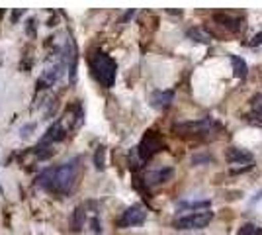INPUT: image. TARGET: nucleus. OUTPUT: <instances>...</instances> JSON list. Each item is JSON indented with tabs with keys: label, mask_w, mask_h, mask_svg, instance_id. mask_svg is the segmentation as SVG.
Returning a JSON list of instances; mask_svg holds the SVG:
<instances>
[{
	"label": "nucleus",
	"mask_w": 262,
	"mask_h": 235,
	"mask_svg": "<svg viewBox=\"0 0 262 235\" xmlns=\"http://www.w3.org/2000/svg\"><path fill=\"white\" fill-rule=\"evenodd\" d=\"M237 235H262V227L256 224H243Z\"/></svg>",
	"instance_id": "obj_15"
},
{
	"label": "nucleus",
	"mask_w": 262,
	"mask_h": 235,
	"mask_svg": "<svg viewBox=\"0 0 262 235\" xmlns=\"http://www.w3.org/2000/svg\"><path fill=\"white\" fill-rule=\"evenodd\" d=\"M252 112L247 116L249 122H256V118H262V94H254L251 98Z\"/></svg>",
	"instance_id": "obj_13"
},
{
	"label": "nucleus",
	"mask_w": 262,
	"mask_h": 235,
	"mask_svg": "<svg viewBox=\"0 0 262 235\" xmlns=\"http://www.w3.org/2000/svg\"><path fill=\"white\" fill-rule=\"evenodd\" d=\"M249 45H262V34L254 35V37H252V41Z\"/></svg>",
	"instance_id": "obj_19"
},
{
	"label": "nucleus",
	"mask_w": 262,
	"mask_h": 235,
	"mask_svg": "<svg viewBox=\"0 0 262 235\" xmlns=\"http://www.w3.org/2000/svg\"><path fill=\"white\" fill-rule=\"evenodd\" d=\"M164 149V141L161 134L159 132H155V130H149V132H145V135L141 137V141H139V147H137V155H139V161L141 163H147V161H151L157 153H161Z\"/></svg>",
	"instance_id": "obj_4"
},
{
	"label": "nucleus",
	"mask_w": 262,
	"mask_h": 235,
	"mask_svg": "<svg viewBox=\"0 0 262 235\" xmlns=\"http://www.w3.org/2000/svg\"><path fill=\"white\" fill-rule=\"evenodd\" d=\"M33 130H35V123H26V125H24L22 130H20V134H22V137H28V132H33Z\"/></svg>",
	"instance_id": "obj_18"
},
{
	"label": "nucleus",
	"mask_w": 262,
	"mask_h": 235,
	"mask_svg": "<svg viewBox=\"0 0 262 235\" xmlns=\"http://www.w3.org/2000/svg\"><path fill=\"white\" fill-rule=\"evenodd\" d=\"M80 173V157H75L59 167H49L35 179V184L43 190L57 194V196H67L71 194L78 180Z\"/></svg>",
	"instance_id": "obj_1"
},
{
	"label": "nucleus",
	"mask_w": 262,
	"mask_h": 235,
	"mask_svg": "<svg viewBox=\"0 0 262 235\" xmlns=\"http://www.w3.org/2000/svg\"><path fill=\"white\" fill-rule=\"evenodd\" d=\"M145 220H147V210L143 208L141 204H133V206H129L125 212L121 213L120 220L116 222V225H118L120 229H125V227L141 225Z\"/></svg>",
	"instance_id": "obj_6"
},
{
	"label": "nucleus",
	"mask_w": 262,
	"mask_h": 235,
	"mask_svg": "<svg viewBox=\"0 0 262 235\" xmlns=\"http://www.w3.org/2000/svg\"><path fill=\"white\" fill-rule=\"evenodd\" d=\"M84 220H86V212H84V208H82V206H78L77 210H75V213H73V222H71L73 229H75V231L82 229V225H84Z\"/></svg>",
	"instance_id": "obj_14"
},
{
	"label": "nucleus",
	"mask_w": 262,
	"mask_h": 235,
	"mask_svg": "<svg viewBox=\"0 0 262 235\" xmlns=\"http://www.w3.org/2000/svg\"><path fill=\"white\" fill-rule=\"evenodd\" d=\"M106 147L100 145L98 149H96V153H94V165H96V168L98 170H104V167H106Z\"/></svg>",
	"instance_id": "obj_16"
},
{
	"label": "nucleus",
	"mask_w": 262,
	"mask_h": 235,
	"mask_svg": "<svg viewBox=\"0 0 262 235\" xmlns=\"http://www.w3.org/2000/svg\"><path fill=\"white\" fill-rule=\"evenodd\" d=\"M174 102V90H155L151 94V106L157 110H166Z\"/></svg>",
	"instance_id": "obj_9"
},
{
	"label": "nucleus",
	"mask_w": 262,
	"mask_h": 235,
	"mask_svg": "<svg viewBox=\"0 0 262 235\" xmlns=\"http://www.w3.org/2000/svg\"><path fill=\"white\" fill-rule=\"evenodd\" d=\"M213 220V212L209 210H204V212H194L188 213V216H182V218H176L172 225L176 229H204L206 225Z\"/></svg>",
	"instance_id": "obj_5"
},
{
	"label": "nucleus",
	"mask_w": 262,
	"mask_h": 235,
	"mask_svg": "<svg viewBox=\"0 0 262 235\" xmlns=\"http://www.w3.org/2000/svg\"><path fill=\"white\" fill-rule=\"evenodd\" d=\"M213 22H217L221 28H225L231 34H237V32L243 30V20L239 16H231V14H225V12L213 14Z\"/></svg>",
	"instance_id": "obj_8"
},
{
	"label": "nucleus",
	"mask_w": 262,
	"mask_h": 235,
	"mask_svg": "<svg viewBox=\"0 0 262 235\" xmlns=\"http://www.w3.org/2000/svg\"><path fill=\"white\" fill-rule=\"evenodd\" d=\"M172 175H174V170H172L170 167L149 170V173L143 177V184H145L147 188H153V186H157V184H164L166 180H170Z\"/></svg>",
	"instance_id": "obj_7"
},
{
	"label": "nucleus",
	"mask_w": 262,
	"mask_h": 235,
	"mask_svg": "<svg viewBox=\"0 0 262 235\" xmlns=\"http://www.w3.org/2000/svg\"><path fill=\"white\" fill-rule=\"evenodd\" d=\"M186 35L192 39V41H198V44H209L211 41V35L206 32V30H202V28H190Z\"/></svg>",
	"instance_id": "obj_12"
},
{
	"label": "nucleus",
	"mask_w": 262,
	"mask_h": 235,
	"mask_svg": "<svg viewBox=\"0 0 262 235\" xmlns=\"http://www.w3.org/2000/svg\"><path fill=\"white\" fill-rule=\"evenodd\" d=\"M227 161L231 165H247L251 168L252 163V153L245 151V149H239V147H229L227 149Z\"/></svg>",
	"instance_id": "obj_10"
},
{
	"label": "nucleus",
	"mask_w": 262,
	"mask_h": 235,
	"mask_svg": "<svg viewBox=\"0 0 262 235\" xmlns=\"http://www.w3.org/2000/svg\"><path fill=\"white\" fill-rule=\"evenodd\" d=\"M229 61H231V67H233V75L241 80H245L247 75H249V65H247V61L239 55H229Z\"/></svg>",
	"instance_id": "obj_11"
},
{
	"label": "nucleus",
	"mask_w": 262,
	"mask_h": 235,
	"mask_svg": "<svg viewBox=\"0 0 262 235\" xmlns=\"http://www.w3.org/2000/svg\"><path fill=\"white\" fill-rule=\"evenodd\" d=\"M90 69H92V75L98 80L104 89H112L116 77H118V63L104 51L96 49L92 55H90Z\"/></svg>",
	"instance_id": "obj_2"
},
{
	"label": "nucleus",
	"mask_w": 262,
	"mask_h": 235,
	"mask_svg": "<svg viewBox=\"0 0 262 235\" xmlns=\"http://www.w3.org/2000/svg\"><path fill=\"white\" fill-rule=\"evenodd\" d=\"M182 208H190V210H196V208H209V200H202V202H180V204H176V210H182Z\"/></svg>",
	"instance_id": "obj_17"
},
{
	"label": "nucleus",
	"mask_w": 262,
	"mask_h": 235,
	"mask_svg": "<svg viewBox=\"0 0 262 235\" xmlns=\"http://www.w3.org/2000/svg\"><path fill=\"white\" fill-rule=\"evenodd\" d=\"M172 130L180 135H209L213 132H219L221 127L213 118H202V120H194V122L174 123Z\"/></svg>",
	"instance_id": "obj_3"
}]
</instances>
